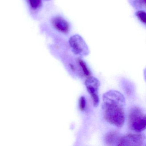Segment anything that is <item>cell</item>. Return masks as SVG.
<instances>
[{
  "label": "cell",
  "mask_w": 146,
  "mask_h": 146,
  "mask_svg": "<svg viewBox=\"0 0 146 146\" xmlns=\"http://www.w3.org/2000/svg\"><path fill=\"white\" fill-rule=\"evenodd\" d=\"M79 108H80V111H84L86 106V100L85 97L83 96H81L79 99Z\"/></svg>",
  "instance_id": "obj_11"
},
{
  "label": "cell",
  "mask_w": 146,
  "mask_h": 146,
  "mask_svg": "<svg viewBox=\"0 0 146 146\" xmlns=\"http://www.w3.org/2000/svg\"><path fill=\"white\" fill-rule=\"evenodd\" d=\"M141 1L142 3H143L144 5H145V3H146V0H141Z\"/></svg>",
  "instance_id": "obj_12"
},
{
  "label": "cell",
  "mask_w": 146,
  "mask_h": 146,
  "mask_svg": "<svg viewBox=\"0 0 146 146\" xmlns=\"http://www.w3.org/2000/svg\"><path fill=\"white\" fill-rule=\"evenodd\" d=\"M52 24L56 30L61 33L66 34L69 32L70 25L68 22L61 17H55L52 20Z\"/></svg>",
  "instance_id": "obj_6"
},
{
  "label": "cell",
  "mask_w": 146,
  "mask_h": 146,
  "mask_svg": "<svg viewBox=\"0 0 146 146\" xmlns=\"http://www.w3.org/2000/svg\"><path fill=\"white\" fill-rule=\"evenodd\" d=\"M129 126L134 131L141 132L146 129V117L139 108H131L129 115Z\"/></svg>",
  "instance_id": "obj_2"
},
{
  "label": "cell",
  "mask_w": 146,
  "mask_h": 146,
  "mask_svg": "<svg viewBox=\"0 0 146 146\" xmlns=\"http://www.w3.org/2000/svg\"><path fill=\"white\" fill-rule=\"evenodd\" d=\"M145 136L142 134H129L119 138L118 146H141L145 141Z\"/></svg>",
  "instance_id": "obj_5"
},
{
  "label": "cell",
  "mask_w": 146,
  "mask_h": 146,
  "mask_svg": "<svg viewBox=\"0 0 146 146\" xmlns=\"http://www.w3.org/2000/svg\"><path fill=\"white\" fill-rule=\"evenodd\" d=\"M69 44L73 52L76 55L87 56L90 53L88 47L79 35L72 36L69 40Z\"/></svg>",
  "instance_id": "obj_3"
},
{
  "label": "cell",
  "mask_w": 146,
  "mask_h": 146,
  "mask_svg": "<svg viewBox=\"0 0 146 146\" xmlns=\"http://www.w3.org/2000/svg\"><path fill=\"white\" fill-rule=\"evenodd\" d=\"M119 138L118 137L117 135L116 132H111L106 136V141L108 144H113L115 142L117 143Z\"/></svg>",
  "instance_id": "obj_7"
},
{
  "label": "cell",
  "mask_w": 146,
  "mask_h": 146,
  "mask_svg": "<svg viewBox=\"0 0 146 146\" xmlns=\"http://www.w3.org/2000/svg\"><path fill=\"white\" fill-rule=\"evenodd\" d=\"M85 84L88 92L92 97L94 106L96 107L100 103L98 96V90L100 84V81L96 78L89 77L85 81Z\"/></svg>",
  "instance_id": "obj_4"
},
{
  "label": "cell",
  "mask_w": 146,
  "mask_h": 146,
  "mask_svg": "<svg viewBox=\"0 0 146 146\" xmlns=\"http://www.w3.org/2000/svg\"><path fill=\"white\" fill-rule=\"evenodd\" d=\"M136 16L141 22L146 24V13L145 12L142 11H138L136 13Z\"/></svg>",
  "instance_id": "obj_10"
},
{
  "label": "cell",
  "mask_w": 146,
  "mask_h": 146,
  "mask_svg": "<svg viewBox=\"0 0 146 146\" xmlns=\"http://www.w3.org/2000/svg\"><path fill=\"white\" fill-rule=\"evenodd\" d=\"M31 7L34 10L38 9L41 5V0H28Z\"/></svg>",
  "instance_id": "obj_9"
},
{
  "label": "cell",
  "mask_w": 146,
  "mask_h": 146,
  "mask_svg": "<svg viewBox=\"0 0 146 146\" xmlns=\"http://www.w3.org/2000/svg\"><path fill=\"white\" fill-rule=\"evenodd\" d=\"M78 63H79L81 68H82V70L84 75L87 76H90V71L86 65V63L82 59L78 60Z\"/></svg>",
  "instance_id": "obj_8"
},
{
  "label": "cell",
  "mask_w": 146,
  "mask_h": 146,
  "mask_svg": "<svg viewBox=\"0 0 146 146\" xmlns=\"http://www.w3.org/2000/svg\"><path fill=\"white\" fill-rule=\"evenodd\" d=\"M124 96L119 91L111 90L103 94V108L105 119L109 123L121 128L125 121Z\"/></svg>",
  "instance_id": "obj_1"
},
{
  "label": "cell",
  "mask_w": 146,
  "mask_h": 146,
  "mask_svg": "<svg viewBox=\"0 0 146 146\" xmlns=\"http://www.w3.org/2000/svg\"><path fill=\"white\" fill-rule=\"evenodd\" d=\"M46 1H50V0H46Z\"/></svg>",
  "instance_id": "obj_13"
}]
</instances>
